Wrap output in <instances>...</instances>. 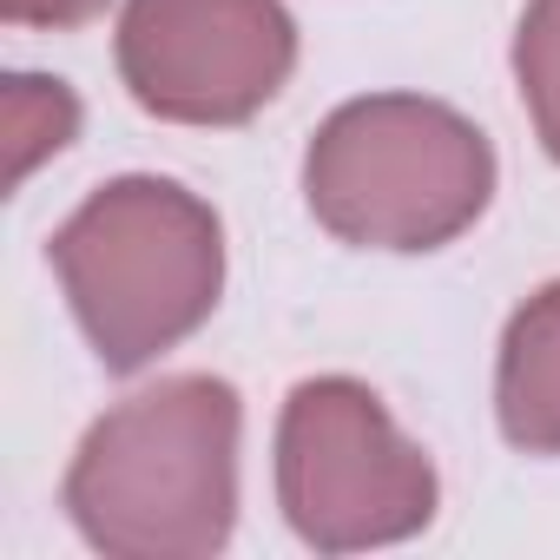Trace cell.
Here are the masks:
<instances>
[{
  "label": "cell",
  "mask_w": 560,
  "mask_h": 560,
  "mask_svg": "<svg viewBox=\"0 0 560 560\" xmlns=\"http://www.w3.org/2000/svg\"><path fill=\"white\" fill-rule=\"evenodd\" d=\"M93 350L139 370L178 343L218 298V224L165 178H119L93 191L47 244Z\"/></svg>",
  "instance_id": "obj_1"
},
{
  "label": "cell",
  "mask_w": 560,
  "mask_h": 560,
  "mask_svg": "<svg viewBox=\"0 0 560 560\" xmlns=\"http://www.w3.org/2000/svg\"><path fill=\"white\" fill-rule=\"evenodd\" d=\"M231 429L224 383H165L113 409L67 475V508L86 540L113 553L211 547L231 508Z\"/></svg>",
  "instance_id": "obj_2"
},
{
  "label": "cell",
  "mask_w": 560,
  "mask_h": 560,
  "mask_svg": "<svg viewBox=\"0 0 560 560\" xmlns=\"http://www.w3.org/2000/svg\"><path fill=\"white\" fill-rule=\"evenodd\" d=\"M488 198L481 139L442 106L376 100L330 119L311 152V205L363 244H435Z\"/></svg>",
  "instance_id": "obj_3"
},
{
  "label": "cell",
  "mask_w": 560,
  "mask_h": 560,
  "mask_svg": "<svg viewBox=\"0 0 560 560\" xmlns=\"http://www.w3.org/2000/svg\"><path fill=\"white\" fill-rule=\"evenodd\" d=\"M291 67L277 0H132L119 21V73L145 113L244 119Z\"/></svg>",
  "instance_id": "obj_4"
},
{
  "label": "cell",
  "mask_w": 560,
  "mask_h": 560,
  "mask_svg": "<svg viewBox=\"0 0 560 560\" xmlns=\"http://www.w3.org/2000/svg\"><path fill=\"white\" fill-rule=\"evenodd\" d=\"M284 494L311 540H376L429 514V468L350 383L298 389L284 422Z\"/></svg>",
  "instance_id": "obj_5"
},
{
  "label": "cell",
  "mask_w": 560,
  "mask_h": 560,
  "mask_svg": "<svg viewBox=\"0 0 560 560\" xmlns=\"http://www.w3.org/2000/svg\"><path fill=\"white\" fill-rule=\"evenodd\" d=\"M508 435L534 448H560V291H547L508 343Z\"/></svg>",
  "instance_id": "obj_6"
},
{
  "label": "cell",
  "mask_w": 560,
  "mask_h": 560,
  "mask_svg": "<svg viewBox=\"0 0 560 560\" xmlns=\"http://www.w3.org/2000/svg\"><path fill=\"white\" fill-rule=\"evenodd\" d=\"M80 106L60 80H40V73H14L8 80V185H21L47 152L67 145Z\"/></svg>",
  "instance_id": "obj_7"
},
{
  "label": "cell",
  "mask_w": 560,
  "mask_h": 560,
  "mask_svg": "<svg viewBox=\"0 0 560 560\" xmlns=\"http://www.w3.org/2000/svg\"><path fill=\"white\" fill-rule=\"evenodd\" d=\"M521 80L534 93V113H540V132L547 145L560 152V0H540L527 34H521Z\"/></svg>",
  "instance_id": "obj_8"
},
{
  "label": "cell",
  "mask_w": 560,
  "mask_h": 560,
  "mask_svg": "<svg viewBox=\"0 0 560 560\" xmlns=\"http://www.w3.org/2000/svg\"><path fill=\"white\" fill-rule=\"evenodd\" d=\"M0 14L14 27H67V21L93 14V0H0Z\"/></svg>",
  "instance_id": "obj_9"
}]
</instances>
